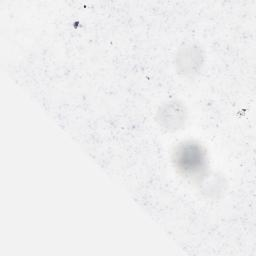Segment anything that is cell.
Here are the masks:
<instances>
[{"instance_id":"cell-3","label":"cell","mask_w":256,"mask_h":256,"mask_svg":"<svg viewBox=\"0 0 256 256\" xmlns=\"http://www.w3.org/2000/svg\"><path fill=\"white\" fill-rule=\"evenodd\" d=\"M203 62V55L199 47L185 45L180 48L176 55L177 70L183 75H193L197 72Z\"/></svg>"},{"instance_id":"cell-1","label":"cell","mask_w":256,"mask_h":256,"mask_svg":"<svg viewBox=\"0 0 256 256\" xmlns=\"http://www.w3.org/2000/svg\"><path fill=\"white\" fill-rule=\"evenodd\" d=\"M175 167L187 177L201 176L207 166L206 153L198 143L189 141L177 146L173 155Z\"/></svg>"},{"instance_id":"cell-2","label":"cell","mask_w":256,"mask_h":256,"mask_svg":"<svg viewBox=\"0 0 256 256\" xmlns=\"http://www.w3.org/2000/svg\"><path fill=\"white\" fill-rule=\"evenodd\" d=\"M186 111L183 105L177 101H169L163 104L157 112V121L167 131H176L185 124Z\"/></svg>"}]
</instances>
